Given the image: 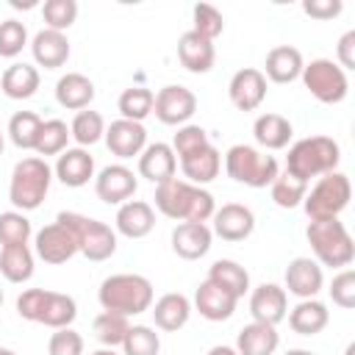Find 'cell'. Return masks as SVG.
<instances>
[{
	"mask_svg": "<svg viewBox=\"0 0 355 355\" xmlns=\"http://www.w3.org/2000/svg\"><path fill=\"white\" fill-rule=\"evenodd\" d=\"M155 208L175 222H208L216 211L214 194L180 178H169L155 186Z\"/></svg>",
	"mask_w": 355,
	"mask_h": 355,
	"instance_id": "obj_1",
	"label": "cell"
},
{
	"mask_svg": "<svg viewBox=\"0 0 355 355\" xmlns=\"http://www.w3.org/2000/svg\"><path fill=\"white\" fill-rule=\"evenodd\" d=\"M153 297H155L153 283L144 275H133V272L108 275L97 288L100 308L119 313V316H139L150 311Z\"/></svg>",
	"mask_w": 355,
	"mask_h": 355,
	"instance_id": "obj_2",
	"label": "cell"
},
{
	"mask_svg": "<svg viewBox=\"0 0 355 355\" xmlns=\"http://www.w3.org/2000/svg\"><path fill=\"white\" fill-rule=\"evenodd\" d=\"M341 161V147L330 136H308L288 147L286 155V172L294 175L302 183H311V178H322L327 172H336Z\"/></svg>",
	"mask_w": 355,
	"mask_h": 355,
	"instance_id": "obj_3",
	"label": "cell"
},
{
	"mask_svg": "<svg viewBox=\"0 0 355 355\" xmlns=\"http://www.w3.org/2000/svg\"><path fill=\"white\" fill-rule=\"evenodd\" d=\"M17 313L28 322H39L50 330H61V327H72L78 316V302L61 291L25 288L17 297Z\"/></svg>",
	"mask_w": 355,
	"mask_h": 355,
	"instance_id": "obj_4",
	"label": "cell"
},
{
	"mask_svg": "<svg viewBox=\"0 0 355 355\" xmlns=\"http://www.w3.org/2000/svg\"><path fill=\"white\" fill-rule=\"evenodd\" d=\"M53 183V169L44 158L39 155H28L22 161L14 164L11 169V180H8V200L17 211H36Z\"/></svg>",
	"mask_w": 355,
	"mask_h": 355,
	"instance_id": "obj_5",
	"label": "cell"
},
{
	"mask_svg": "<svg viewBox=\"0 0 355 355\" xmlns=\"http://www.w3.org/2000/svg\"><path fill=\"white\" fill-rule=\"evenodd\" d=\"M308 244L313 250V261L319 266H330V269H347L355 258V241L349 236V230L344 227V222L338 219H322V222H311L308 230Z\"/></svg>",
	"mask_w": 355,
	"mask_h": 355,
	"instance_id": "obj_6",
	"label": "cell"
},
{
	"mask_svg": "<svg viewBox=\"0 0 355 355\" xmlns=\"http://www.w3.org/2000/svg\"><path fill=\"white\" fill-rule=\"evenodd\" d=\"M55 219L72 230V236L78 241V252L86 261L100 263L116 252V230L111 225L92 219V216H83V214H75V211H61Z\"/></svg>",
	"mask_w": 355,
	"mask_h": 355,
	"instance_id": "obj_7",
	"label": "cell"
},
{
	"mask_svg": "<svg viewBox=\"0 0 355 355\" xmlns=\"http://www.w3.org/2000/svg\"><path fill=\"white\" fill-rule=\"evenodd\" d=\"M225 172L230 180L250 186V189H266L280 175L277 161L250 144H233L225 153Z\"/></svg>",
	"mask_w": 355,
	"mask_h": 355,
	"instance_id": "obj_8",
	"label": "cell"
},
{
	"mask_svg": "<svg viewBox=\"0 0 355 355\" xmlns=\"http://www.w3.org/2000/svg\"><path fill=\"white\" fill-rule=\"evenodd\" d=\"M352 200V183L344 172H327L322 175L313 189L305 194L302 208L308 214L311 222H322V219H338L341 211L349 205Z\"/></svg>",
	"mask_w": 355,
	"mask_h": 355,
	"instance_id": "obj_9",
	"label": "cell"
},
{
	"mask_svg": "<svg viewBox=\"0 0 355 355\" xmlns=\"http://www.w3.org/2000/svg\"><path fill=\"white\" fill-rule=\"evenodd\" d=\"M302 83L305 89L324 105H336L347 97L349 92V80L347 72L333 61V58H313L311 64L302 67Z\"/></svg>",
	"mask_w": 355,
	"mask_h": 355,
	"instance_id": "obj_10",
	"label": "cell"
},
{
	"mask_svg": "<svg viewBox=\"0 0 355 355\" xmlns=\"http://www.w3.org/2000/svg\"><path fill=\"white\" fill-rule=\"evenodd\" d=\"M194 111H197V94L180 83H169V86L158 89L155 103H153V114L164 125H178V128L189 125Z\"/></svg>",
	"mask_w": 355,
	"mask_h": 355,
	"instance_id": "obj_11",
	"label": "cell"
},
{
	"mask_svg": "<svg viewBox=\"0 0 355 355\" xmlns=\"http://www.w3.org/2000/svg\"><path fill=\"white\" fill-rule=\"evenodd\" d=\"M33 247H36V255H39L44 263H53V266L67 263L69 258L78 255V241H75L72 230H69L67 225H61L58 219L50 222V225H44V227L36 233Z\"/></svg>",
	"mask_w": 355,
	"mask_h": 355,
	"instance_id": "obj_12",
	"label": "cell"
},
{
	"mask_svg": "<svg viewBox=\"0 0 355 355\" xmlns=\"http://www.w3.org/2000/svg\"><path fill=\"white\" fill-rule=\"evenodd\" d=\"M136 189H139V180H136L133 169H128L125 164H108L94 178V191L105 205L128 202L136 194Z\"/></svg>",
	"mask_w": 355,
	"mask_h": 355,
	"instance_id": "obj_13",
	"label": "cell"
},
{
	"mask_svg": "<svg viewBox=\"0 0 355 355\" xmlns=\"http://www.w3.org/2000/svg\"><path fill=\"white\" fill-rule=\"evenodd\" d=\"M103 139H105V147L111 155L128 161L133 155H141V150L147 147V128L141 122H130V119L119 116L105 128Z\"/></svg>",
	"mask_w": 355,
	"mask_h": 355,
	"instance_id": "obj_14",
	"label": "cell"
},
{
	"mask_svg": "<svg viewBox=\"0 0 355 355\" xmlns=\"http://www.w3.org/2000/svg\"><path fill=\"white\" fill-rule=\"evenodd\" d=\"M211 222H214L211 233L219 236L222 241H244L255 230V214L241 202H225L222 208L214 211Z\"/></svg>",
	"mask_w": 355,
	"mask_h": 355,
	"instance_id": "obj_15",
	"label": "cell"
},
{
	"mask_svg": "<svg viewBox=\"0 0 355 355\" xmlns=\"http://www.w3.org/2000/svg\"><path fill=\"white\" fill-rule=\"evenodd\" d=\"M250 313H252V322H263V324H272L277 327L286 313H288V294L283 286L277 283H261L258 288H252L250 294Z\"/></svg>",
	"mask_w": 355,
	"mask_h": 355,
	"instance_id": "obj_16",
	"label": "cell"
},
{
	"mask_svg": "<svg viewBox=\"0 0 355 355\" xmlns=\"http://www.w3.org/2000/svg\"><path fill=\"white\" fill-rule=\"evenodd\" d=\"M283 277H286V286H283L286 294H294V297H300V300H313V297L322 291V286H324V272H322V266H319L313 258H305V255L288 261Z\"/></svg>",
	"mask_w": 355,
	"mask_h": 355,
	"instance_id": "obj_17",
	"label": "cell"
},
{
	"mask_svg": "<svg viewBox=\"0 0 355 355\" xmlns=\"http://www.w3.org/2000/svg\"><path fill=\"white\" fill-rule=\"evenodd\" d=\"M227 97L239 111H255L266 97V78L255 67L239 69L227 83Z\"/></svg>",
	"mask_w": 355,
	"mask_h": 355,
	"instance_id": "obj_18",
	"label": "cell"
},
{
	"mask_svg": "<svg viewBox=\"0 0 355 355\" xmlns=\"http://www.w3.org/2000/svg\"><path fill=\"white\" fill-rule=\"evenodd\" d=\"M214 233L205 222H178L172 230V250L183 261H200L208 255Z\"/></svg>",
	"mask_w": 355,
	"mask_h": 355,
	"instance_id": "obj_19",
	"label": "cell"
},
{
	"mask_svg": "<svg viewBox=\"0 0 355 355\" xmlns=\"http://www.w3.org/2000/svg\"><path fill=\"white\" fill-rule=\"evenodd\" d=\"M114 227L125 239H144L155 227V208L147 200H128L116 208Z\"/></svg>",
	"mask_w": 355,
	"mask_h": 355,
	"instance_id": "obj_20",
	"label": "cell"
},
{
	"mask_svg": "<svg viewBox=\"0 0 355 355\" xmlns=\"http://www.w3.org/2000/svg\"><path fill=\"white\" fill-rule=\"evenodd\" d=\"M53 175L64 186L80 189V186H86L94 178V155L89 150H83V147H67L58 155V161L53 166Z\"/></svg>",
	"mask_w": 355,
	"mask_h": 355,
	"instance_id": "obj_21",
	"label": "cell"
},
{
	"mask_svg": "<svg viewBox=\"0 0 355 355\" xmlns=\"http://www.w3.org/2000/svg\"><path fill=\"white\" fill-rule=\"evenodd\" d=\"M236 297L227 291V288H222V286H216L214 280H202L200 286H197V291H194V308L200 311V316L202 319H208V322H225V319H230L233 316V311H236Z\"/></svg>",
	"mask_w": 355,
	"mask_h": 355,
	"instance_id": "obj_22",
	"label": "cell"
},
{
	"mask_svg": "<svg viewBox=\"0 0 355 355\" xmlns=\"http://www.w3.org/2000/svg\"><path fill=\"white\" fill-rule=\"evenodd\" d=\"M178 61L183 64V69H189L191 75H205L214 69V61H216V50H214V42H208L205 36L194 33V31H186L180 39H178Z\"/></svg>",
	"mask_w": 355,
	"mask_h": 355,
	"instance_id": "obj_23",
	"label": "cell"
},
{
	"mask_svg": "<svg viewBox=\"0 0 355 355\" xmlns=\"http://www.w3.org/2000/svg\"><path fill=\"white\" fill-rule=\"evenodd\" d=\"M302 53L291 44H277L266 53V61H263V78H269L272 83H294L300 75H302Z\"/></svg>",
	"mask_w": 355,
	"mask_h": 355,
	"instance_id": "obj_24",
	"label": "cell"
},
{
	"mask_svg": "<svg viewBox=\"0 0 355 355\" xmlns=\"http://www.w3.org/2000/svg\"><path fill=\"white\" fill-rule=\"evenodd\" d=\"M150 313H153V322H155L158 330L178 333L180 327H186V322L191 316V302H189L186 294L169 291V294L158 297L155 305H150Z\"/></svg>",
	"mask_w": 355,
	"mask_h": 355,
	"instance_id": "obj_25",
	"label": "cell"
},
{
	"mask_svg": "<svg viewBox=\"0 0 355 355\" xmlns=\"http://www.w3.org/2000/svg\"><path fill=\"white\" fill-rule=\"evenodd\" d=\"M31 53H33V61L44 69H58L69 61V39L67 33L61 31H39L33 39H31Z\"/></svg>",
	"mask_w": 355,
	"mask_h": 355,
	"instance_id": "obj_26",
	"label": "cell"
},
{
	"mask_svg": "<svg viewBox=\"0 0 355 355\" xmlns=\"http://www.w3.org/2000/svg\"><path fill=\"white\" fill-rule=\"evenodd\" d=\"M178 172V158H175V150L164 141H155V144H147L139 155V175L147 178L150 183H164L169 178H175Z\"/></svg>",
	"mask_w": 355,
	"mask_h": 355,
	"instance_id": "obj_27",
	"label": "cell"
},
{
	"mask_svg": "<svg viewBox=\"0 0 355 355\" xmlns=\"http://www.w3.org/2000/svg\"><path fill=\"white\" fill-rule=\"evenodd\" d=\"M219 169H222V155L214 144H205L197 153H189V155L180 158V172L194 186H205V183L216 180Z\"/></svg>",
	"mask_w": 355,
	"mask_h": 355,
	"instance_id": "obj_28",
	"label": "cell"
},
{
	"mask_svg": "<svg viewBox=\"0 0 355 355\" xmlns=\"http://www.w3.org/2000/svg\"><path fill=\"white\" fill-rule=\"evenodd\" d=\"M280 347V333L272 324L263 322H250L239 330L236 336V352L239 355H275V349Z\"/></svg>",
	"mask_w": 355,
	"mask_h": 355,
	"instance_id": "obj_29",
	"label": "cell"
},
{
	"mask_svg": "<svg viewBox=\"0 0 355 355\" xmlns=\"http://www.w3.org/2000/svg\"><path fill=\"white\" fill-rule=\"evenodd\" d=\"M94 100V83L83 72H67L55 80V103L69 111H83Z\"/></svg>",
	"mask_w": 355,
	"mask_h": 355,
	"instance_id": "obj_30",
	"label": "cell"
},
{
	"mask_svg": "<svg viewBox=\"0 0 355 355\" xmlns=\"http://www.w3.org/2000/svg\"><path fill=\"white\" fill-rule=\"evenodd\" d=\"M39 83H42L39 69L33 64H25V61H17V64L6 67L3 75H0V89L11 100H28V97H33L39 92Z\"/></svg>",
	"mask_w": 355,
	"mask_h": 355,
	"instance_id": "obj_31",
	"label": "cell"
},
{
	"mask_svg": "<svg viewBox=\"0 0 355 355\" xmlns=\"http://www.w3.org/2000/svg\"><path fill=\"white\" fill-rule=\"evenodd\" d=\"M288 327L297 333V336H316L327 327L330 322V311L324 302H319L316 297L313 300H300L288 313Z\"/></svg>",
	"mask_w": 355,
	"mask_h": 355,
	"instance_id": "obj_32",
	"label": "cell"
},
{
	"mask_svg": "<svg viewBox=\"0 0 355 355\" xmlns=\"http://www.w3.org/2000/svg\"><path fill=\"white\" fill-rule=\"evenodd\" d=\"M252 136L263 150H283L288 147L294 128L283 114H261L252 125Z\"/></svg>",
	"mask_w": 355,
	"mask_h": 355,
	"instance_id": "obj_33",
	"label": "cell"
},
{
	"mask_svg": "<svg viewBox=\"0 0 355 355\" xmlns=\"http://www.w3.org/2000/svg\"><path fill=\"white\" fill-rule=\"evenodd\" d=\"M208 280H214L216 286L227 288L236 300H241L250 291V275H247V269L239 261H230V258L214 261L211 269H208Z\"/></svg>",
	"mask_w": 355,
	"mask_h": 355,
	"instance_id": "obj_34",
	"label": "cell"
},
{
	"mask_svg": "<svg viewBox=\"0 0 355 355\" xmlns=\"http://www.w3.org/2000/svg\"><path fill=\"white\" fill-rule=\"evenodd\" d=\"M0 275L8 283H28L33 277V252L28 244H14L0 250Z\"/></svg>",
	"mask_w": 355,
	"mask_h": 355,
	"instance_id": "obj_35",
	"label": "cell"
},
{
	"mask_svg": "<svg viewBox=\"0 0 355 355\" xmlns=\"http://www.w3.org/2000/svg\"><path fill=\"white\" fill-rule=\"evenodd\" d=\"M128 330H130L128 316H119V313H111V311L97 313L94 322H92V333H94V338H97L103 347H108V349L122 347Z\"/></svg>",
	"mask_w": 355,
	"mask_h": 355,
	"instance_id": "obj_36",
	"label": "cell"
},
{
	"mask_svg": "<svg viewBox=\"0 0 355 355\" xmlns=\"http://www.w3.org/2000/svg\"><path fill=\"white\" fill-rule=\"evenodd\" d=\"M153 103H155V94L144 86H130L119 94L116 100V108L122 114V119H130V122H144L150 114H153Z\"/></svg>",
	"mask_w": 355,
	"mask_h": 355,
	"instance_id": "obj_37",
	"label": "cell"
},
{
	"mask_svg": "<svg viewBox=\"0 0 355 355\" xmlns=\"http://www.w3.org/2000/svg\"><path fill=\"white\" fill-rule=\"evenodd\" d=\"M105 133V122H103V114L100 111H92V108H83L72 116V125H69V136L78 141V147H92L103 139Z\"/></svg>",
	"mask_w": 355,
	"mask_h": 355,
	"instance_id": "obj_38",
	"label": "cell"
},
{
	"mask_svg": "<svg viewBox=\"0 0 355 355\" xmlns=\"http://www.w3.org/2000/svg\"><path fill=\"white\" fill-rule=\"evenodd\" d=\"M42 116L33 114V111H17L11 119H8V139L14 147L19 150H33L36 147V139H39V130H42Z\"/></svg>",
	"mask_w": 355,
	"mask_h": 355,
	"instance_id": "obj_39",
	"label": "cell"
},
{
	"mask_svg": "<svg viewBox=\"0 0 355 355\" xmlns=\"http://www.w3.org/2000/svg\"><path fill=\"white\" fill-rule=\"evenodd\" d=\"M72 136H69V128H67V122L64 119H44L42 122V130H39V139H36V153H39V158L44 155H61L64 150H67V141H69Z\"/></svg>",
	"mask_w": 355,
	"mask_h": 355,
	"instance_id": "obj_40",
	"label": "cell"
},
{
	"mask_svg": "<svg viewBox=\"0 0 355 355\" xmlns=\"http://www.w3.org/2000/svg\"><path fill=\"white\" fill-rule=\"evenodd\" d=\"M269 189H272V200H275L277 208H297V205H302V200H305V194H308V183L297 180V178L288 175V172L277 175Z\"/></svg>",
	"mask_w": 355,
	"mask_h": 355,
	"instance_id": "obj_41",
	"label": "cell"
},
{
	"mask_svg": "<svg viewBox=\"0 0 355 355\" xmlns=\"http://www.w3.org/2000/svg\"><path fill=\"white\" fill-rule=\"evenodd\" d=\"M31 233H33L31 219L22 211H6V214H0V247L28 244Z\"/></svg>",
	"mask_w": 355,
	"mask_h": 355,
	"instance_id": "obj_42",
	"label": "cell"
},
{
	"mask_svg": "<svg viewBox=\"0 0 355 355\" xmlns=\"http://www.w3.org/2000/svg\"><path fill=\"white\" fill-rule=\"evenodd\" d=\"M158 352H161L158 333L147 324H130L122 341V355H158Z\"/></svg>",
	"mask_w": 355,
	"mask_h": 355,
	"instance_id": "obj_43",
	"label": "cell"
},
{
	"mask_svg": "<svg viewBox=\"0 0 355 355\" xmlns=\"http://www.w3.org/2000/svg\"><path fill=\"white\" fill-rule=\"evenodd\" d=\"M42 17H44V25L50 31H61L64 33L78 19V3L75 0H44Z\"/></svg>",
	"mask_w": 355,
	"mask_h": 355,
	"instance_id": "obj_44",
	"label": "cell"
},
{
	"mask_svg": "<svg viewBox=\"0 0 355 355\" xmlns=\"http://www.w3.org/2000/svg\"><path fill=\"white\" fill-rule=\"evenodd\" d=\"M191 19H194V28L191 31L200 33V36H205L208 42H214L225 31V17L219 14V8L208 6V3H197L191 8Z\"/></svg>",
	"mask_w": 355,
	"mask_h": 355,
	"instance_id": "obj_45",
	"label": "cell"
},
{
	"mask_svg": "<svg viewBox=\"0 0 355 355\" xmlns=\"http://www.w3.org/2000/svg\"><path fill=\"white\" fill-rule=\"evenodd\" d=\"M28 44V28L19 19L0 22V58H17Z\"/></svg>",
	"mask_w": 355,
	"mask_h": 355,
	"instance_id": "obj_46",
	"label": "cell"
},
{
	"mask_svg": "<svg viewBox=\"0 0 355 355\" xmlns=\"http://www.w3.org/2000/svg\"><path fill=\"white\" fill-rule=\"evenodd\" d=\"M205 144H211L205 128H200V125H180L169 147L175 150V158H183V155H189V153H197V150L205 147Z\"/></svg>",
	"mask_w": 355,
	"mask_h": 355,
	"instance_id": "obj_47",
	"label": "cell"
},
{
	"mask_svg": "<svg viewBox=\"0 0 355 355\" xmlns=\"http://www.w3.org/2000/svg\"><path fill=\"white\" fill-rule=\"evenodd\" d=\"M330 300L338 305V308H344V311H349V308H355V272L347 266V269H341L336 277H333V283H330Z\"/></svg>",
	"mask_w": 355,
	"mask_h": 355,
	"instance_id": "obj_48",
	"label": "cell"
},
{
	"mask_svg": "<svg viewBox=\"0 0 355 355\" xmlns=\"http://www.w3.org/2000/svg\"><path fill=\"white\" fill-rule=\"evenodd\" d=\"M47 355H83V336L72 327H61L47 341Z\"/></svg>",
	"mask_w": 355,
	"mask_h": 355,
	"instance_id": "obj_49",
	"label": "cell"
},
{
	"mask_svg": "<svg viewBox=\"0 0 355 355\" xmlns=\"http://www.w3.org/2000/svg\"><path fill=\"white\" fill-rule=\"evenodd\" d=\"M302 11L311 17V19H333L344 11V3L341 0H305L302 3Z\"/></svg>",
	"mask_w": 355,
	"mask_h": 355,
	"instance_id": "obj_50",
	"label": "cell"
},
{
	"mask_svg": "<svg viewBox=\"0 0 355 355\" xmlns=\"http://www.w3.org/2000/svg\"><path fill=\"white\" fill-rule=\"evenodd\" d=\"M336 64L347 72V69H355V31H347L341 39H338V44H336Z\"/></svg>",
	"mask_w": 355,
	"mask_h": 355,
	"instance_id": "obj_51",
	"label": "cell"
},
{
	"mask_svg": "<svg viewBox=\"0 0 355 355\" xmlns=\"http://www.w3.org/2000/svg\"><path fill=\"white\" fill-rule=\"evenodd\" d=\"M205 355H239L233 347H227V344H216V347H211Z\"/></svg>",
	"mask_w": 355,
	"mask_h": 355,
	"instance_id": "obj_52",
	"label": "cell"
},
{
	"mask_svg": "<svg viewBox=\"0 0 355 355\" xmlns=\"http://www.w3.org/2000/svg\"><path fill=\"white\" fill-rule=\"evenodd\" d=\"M11 6H14V8H33L36 3H33V0H25V3H22V0H11Z\"/></svg>",
	"mask_w": 355,
	"mask_h": 355,
	"instance_id": "obj_53",
	"label": "cell"
},
{
	"mask_svg": "<svg viewBox=\"0 0 355 355\" xmlns=\"http://www.w3.org/2000/svg\"><path fill=\"white\" fill-rule=\"evenodd\" d=\"M92 355H119V352H114V349H108V347H103V349H94Z\"/></svg>",
	"mask_w": 355,
	"mask_h": 355,
	"instance_id": "obj_54",
	"label": "cell"
},
{
	"mask_svg": "<svg viewBox=\"0 0 355 355\" xmlns=\"http://www.w3.org/2000/svg\"><path fill=\"white\" fill-rule=\"evenodd\" d=\"M286 355H313V352L311 349H288Z\"/></svg>",
	"mask_w": 355,
	"mask_h": 355,
	"instance_id": "obj_55",
	"label": "cell"
},
{
	"mask_svg": "<svg viewBox=\"0 0 355 355\" xmlns=\"http://www.w3.org/2000/svg\"><path fill=\"white\" fill-rule=\"evenodd\" d=\"M0 355H17L14 349H8V347H0Z\"/></svg>",
	"mask_w": 355,
	"mask_h": 355,
	"instance_id": "obj_56",
	"label": "cell"
},
{
	"mask_svg": "<svg viewBox=\"0 0 355 355\" xmlns=\"http://www.w3.org/2000/svg\"><path fill=\"white\" fill-rule=\"evenodd\" d=\"M3 150H6V139H3V133H0V155H3Z\"/></svg>",
	"mask_w": 355,
	"mask_h": 355,
	"instance_id": "obj_57",
	"label": "cell"
},
{
	"mask_svg": "<svg viewBox=\"0 0 355 355\" xmlns=\"http://www.w3.org/2000/svg\"><path fill=\"white\" fill-rule=\"evenodd\" d=\"M3 300H6V297H3V288H0V308H3Z\"/></svg>",
	"mask_w": 355,
	"mask_h": 355,
	"instance_id": "obj_58",
	"label": "cell"
}]
</instances>
